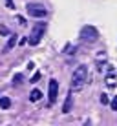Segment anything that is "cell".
I'll use <instances>...</instances> for the list:
<instances>
[{
	"mask_svg": "<svg viewBox=\"0 0 117 126\" xmlns=\"http://www.w3.org/2000/svg\"><path fill=\"white\" fill-rule=\"evenodd\" d=\"M86 79H88V66L81 64V66L75 68V71L71 75V90H81L84 86Z\"/></svg>",
	"mask_w": 117,
	"mask_h": 126,
	"instance_id": "obj_1",
	"label": "cell"
},
{
	"mask_svg": "<svg viewBox=\"0 0 117 126\" xmlns=\"http://www.w3.org/2000/svg\"><path fill=\"white\" fill-rule=\"evenodd\" d=\"M44 33H46V22H38V24H35L33 26V31H31V35H29V44L31 46H37L38 42H40V38L44 37Z\"/></svg>",
	"mask_w": 117,
	"mask_h": 126,
	"instance_id": "obj_2",
	"label": "cell"
},
{
	"mask_svg": "<svg viewBox=\"0 0 117 126\" xmlns=\"http://www.w3.org/2000/svg\"><path fill=\"white\" fill-rule=\"evenodd\" d=\"M81 38H82V42H86V44H93V42H97V38H99V31L93 28V26H84V28L81 29Z\"/></svg>",
	"mask_w": 117,
	"mask_h": 126,
	"instance_id": "obj_3",
	"label": "cell"
},
{
	"mask_svg": "<svg viewBox=\"0 0 117 126\" xmlns=\"http://www.w3.org/2000/svg\"><path fill=\"white\" fill-rule=\"evenodd\" d=\"M26 9H28V15L29 16H35V18H44V16L48 15V11H46V7L42 6V4H28L26 6Z\"/></svg>",
	"mask_w": 117,
	"mask_h": 126,
	"instance_id": "obj_4",
	"label": "cell"
},
{
	"mask_svg": "<svg viewBox=\"0 0 117 126\" xmlns=\"http://www.w3.org/2000/svg\"><path fill=\"white\" fill-rule=\"evenodd\" d=\"M57 97H59V82L55 79H51L50 80V90H48V102L55 104L57 102Z\"/></svg>",
	"mask_w": 117,
	"mask_h": 126,
	"instance_id": "obj_5",
	"label": "cell"
},
{
	"mask_svg": "<svg viewBox=\"0 0 117 126\" xmlns=\"http://www.w3.org/2000/svg\"><path fill=\"white\" fill-rule=\"evenodd\" d=\"M71 106H73V90L68 93V97H66V102H64V106H62V113L71 111Z\"/></svg>",
	"mask_w": 117,
	"mask_h": 126,
	"instance_id": "obj_6",
	"label": "cell"
},
{
	"mask_svg": "<svg viewBox=\"0 0 117 126\" xmlns=\"http://www.w3.org/2000/svg\"><path fill=\"white\" fill-rule=\"evenodd\" d=\"M40 99H42V92H40V90H31V93H29V101H31V102H37V101H40Z\"/></svg>",
	"mask_w": 117,
	"mask_h": 126,
	"instance_id": "obj_7",
	"label": "cell"
},
{
	"mask_svg": "<svg viewBox=\"0 0 117 126\" xmlns=\"http://www.w3.org/2000/svg\"><path fill=\"white\" fill-rule=\"evenodd\" d=\"M17 38H18V37H17V35H11V38H9V40H7L6 47H4V53H7V51H9L11 47H13V46L17 44Z\"/></svg>",
	"mask_w": 117,
	"mask_h": 126,
	"instance_id": "obj_8",
	"label": "cell"
},
{
	"mask_svg": "<svg viewBox=\"0 0 117 126\" xmlns=\"http://www.w3.org/2000/svg\"><path fill=\"white\" fill-rule=\"evenodd\" d=\"M9 106H11V101H9V97H0V108L7 110Z\"/></svg>",
	"mask_w": 117,
	"mask_h": 126,
	"instance_id": "obj_9",
	"label": "cell"
},
{
	"mask_svg": "<svg viewBox=\"0 0 117 126\" xmlns=\"http://www.w3.org/2000/svg\"><path fill=\"white\" fill-rule=\"evenodd\" d=\"M22 79H24V77H22V73H17V75L13 77V84H15V86L22 84Z\"/></svg>",
	"mask_w": 117,
	"mask_h": 126,
	"instance_id": "obj_10",
	"label": "cell"
},
{
	"mask_svg": "<svg viewBox=\"0 0 117 126\" xmlns=\"http://www.w3.org/2000/svg\"><path fill=\"white\" fill-rule=\"evenodd\" d=\"M106 82H108V86H110V88H115V84H117L115 77H108V79H106Z\"/></svg>",
	"mask_w": 117,
	"mask_h": 126,
	"instance_id": "obj_11",
	"label": "cell"
},
{
	"mask_svg": "<svg viewBox=\"0 0 117 126\" xmlns=\"http://www.w3.org/2000/svg\"><path fill=\"white\" fill-rule=\"evenodd\" d=\"M38 79H40V71H37V73H35V75H33V77H31V82H37Z\"/></svg>",
	"mask_w": 117,
	"mask_h": 126,
	"instance_id": "obj_12",
	"label": "cell"
},
{
	"mask_svg": "<svg viewBox=\"0 0 117 126\" xmlns=\"http://www.w3.org/2000/svg\"><path fill=\"white\" fill-rule=\"evenodd\" d=\"M101 102H102V104H108V95H106V93L101 95Z\"/></svg>",
	"mask_w": 117,
	"mask_h": 126,
	"instance_id": "obj_13",
	"label": "cell"
},
{
	"mask_svg": "<svg viewBox=\"0 0 117 126\" xmlns=\"http://www.w3.org/2000/svg\"><path fill=\"white\" fill-rule=\"evenodd\" d=\"M6 6L9 7V9H15V4H13V0H6Z\"/></svg>",
	"mask_w": 117,
	"mask_h": 126,
	"instance_id": "obj_14",
	"label": "cell"
},
{
	"mask_svg": "<svg viewBox=\"0 0 117 126\" xmlns=\"http://www.w3.org/2000/svg\"><path fill=\"white\" fill-rule=\"evenodd\" d=\"M112 110L117 111V97H114V101H112Z\"/></svg>",
	"mask_w": 117,
	"mask_h": 126,
	"instance_id": "obj_15",
	"label": "cell"
},
{
	"mask_svg": "<svg viewBox=\"0 0 117 126\" xmlns=\"http://www.w3.org/2000/svg\"><path fill=\"white\" fill-rule=\"evenodd\" d=\"M17 20H18V22H20V24H22V26L26 24V20H24V16H17Z\"/></svg>",
	"mask_w": 117,
	"mask_h": 126,
	"instance_id": "obj_16",
	"label": "cell"
}]
</instances>
